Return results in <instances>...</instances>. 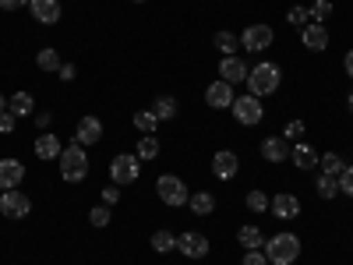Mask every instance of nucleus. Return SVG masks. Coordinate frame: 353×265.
Instances as JSON below:
<instances>
[{"mask_svg":"<svg viewBox=\"0 0 353 265\" xmlns=\"http://www.w3.org/2000/svg\"><path fill=\"white\" fill-rule=\"evenodd\" d=\"M265 258H269V265H293L301 258V237L297 233H276L265 241Z\"/></svg>","mask_w":353,"mask_h":265,"instance_id":"1","label":"nucleus"},{"mask_svg":"<svg viewBox=\"0 0 353 265\" xmlns=\"http://www.w3.org/2000/svg\"><path fill=\"white\" fill-rule=\"evenodd\" d=\"M279 81H283V71L272 64V61H261L258 68H251L248 71V88H251V96H272L276 88H279Z\"/></svg>","mask_w":353,"mask_h":265,"instance_id":"2","label":"nucleus"},{"mask_svg":"<svg viewBox=\"0 0 353 265\" xmlns=\"http://www.w3.org/2000/svg\"><path fill=\"white\" fill-rule=\"evenodd\" d=\"M61 177L68 184H81L88 177V156H85V145H68V149L61 153Z\"/></svg>","mask_w":353,"mask_h":265,"instance_id":"3","label":"nucleus"},{"mask_svg":"<svg viewBox=\"0 0 353 265\" xmlns=\"http://www.w3.org/2000/svg\"><path fill=\"white\" fill-rule=\"evenodd\" d=\"M156 191H159L163 205H170V209H181V205L191 202L188 184L181 181V177H173V173H163V177H159V181H156Z\"/></svg>","mask_w":353,"mask_h":265,"instance_id":"4","label":"nucleus"},{"mask_svg":"<svg viewBox=\"0 0 353 265\" xmlns=\"http://www.w3.org/2000/svg\"><path fill=\"white\" fill-rule=\"evenodd\" d=\"M138 173H141V159L131 156V153H121V156H113L110 163V177H113V184H134L138 181Z\"/></svg>","mask_w":353,"mask_h":265,"instance_id":"5","label":"nucleus"},{"mask_svg":"<svg viewBox=\"0 0 353 265\" xmlns=\"http://www.w3.org/2000/svg\"><path fill=\"white\" fill-rule=\"evenodd\" d=\"M233 117H237V121L244 124V128H254V124H261V117H265V106H261V99L258 96H237L233 99Z\"/></svg>","mask_w":353,"mask_h":265,"instance_id":"6","label":"nucleus"},{"mask_svg":"<svg viewBox=\"0 0 353 265\" xmlns=\"http://www.w3.org/2000/svg\"><path fill=\"white\" fill-rule=\"evenodd\" d=\"M272 39H276V32L265 21H254V25H248L244 32H241V46L248 50V53H261V50H269L272 46Z\"/></svg>","mask_w":353,"mask_h":265,"instance_id":"7","label":"nucleus"},{"mask_svg":"<svg viewBox=\"0 0 353 265\" xmlns=\"http://www.w3.org/2000/svg\"><path fill=\"white\" fill-rule=\"evenodd\" d=\"M0 213H4V219H25L32 213V202H28V195H21L18 188L0 191Z\"/></svg>","mask_w":353,"mask_h":265,"instance_id":"8","label":"nucleus"},{"mask_svg":"<svg viewBox=\"0 0 353 265\" xmlns=\"http://www.w3.org/2000/svg\"><path fill=\"white\" fill-rule=\"evenodd\" d=\"M176 251H181L184 258H205L209 255V237L198 233V230H188V233L176 237Z\"/></svg>","mask_w":353,"mask_h":265,"instance_id":"9","label":"nucleus"},{"mask_svg":"<svg viewBox=\"0 0 353 265\" xmlns=\"http://www.w3.org/2000/svg\"><path fill=\"white\" fill-rule=\"evenodd\" d=\"M301 43H304V50H311V53L329 50V28L321 25V21H307V25L301 28Z\"/></svg>","mask_w":353,"mask_h":265,"instance_id":"10","label":"nucleus"},{"mask_svg":"<svg viewBox=\"0 0 353 265\" xmlns=\"http://www.w3.org/2000/svg\"><path fill=\"white\" fill-rule=\"evenodd\" d=\"M205 99H209V106H212V110H230L237 96H233V85L219 78V81H212L209 88H205Z\"/></svg>","mask_w":353,"mask_h":265,"instance_id":"11","label":"nucleus"},{"mask_svg":"<svg viewBox=\"0 0 353 265\" xmlns=\"http://www.w3.org/2000/svg\"><path fill=\"white\" fill-rule=\"evenodd\" d=\"M237 170H241V159H237V153L219 149V153L212 156V173L219 177V181H233V177H237Z\"/></svg>","mask_w":353,"mask_h":265,"instance_id":"12","label":"nucleus"},{"mask_svg":"<svg viewBox=\"0 0 353 265\" xmlns=\"http://www.w3.org/2000/svg\"><path fill=\"white\" fill-rule=\"evenodd\" d=\"M269 209L276 213V219H297V216H301V198L290 195V191H283V195H276V198L269 202Z\"/></svg>","mask_w":353,"mask_h":265,"instance_id":"13","label":"nucleus"},{"mask_svg":"<svg viewBox=\"0 0 353 265\" xmlns=\"http://www.w3.org/2000/svg\"><path fill=\"white\" fill-rule=\"evenodd\" d=\"M21 181H25V163L0 159V191H14Z\"/></svg>","mask_w":353,"mask_h":265,"instance_id":"14","label":"nucleus"},{"mask_svg":"<svg viewBox=\"0 0 353 265\" xmlns=\"http://www.w3.org/2000/svg\"><path fill=\"white\" fill-rule=\"evenodd\" d=\"M248 71H251V68L241 61L237 53H233V57H223V64H219V78H223V81H230V85L248 81Z\"/></svg>","mask_w":353,"mask_h":265,"instance_id":"15","label":"nucleus"},{"mask_svg":"<svg viewBox=\"0 0 353 265\" xmlns=\"http://www.w3.org/2000/svg\"><path fill=\"white\" fill-rule=\"evenodd\" d=\"M103 138V121L99 117H81L78 128H74V141L78 145H96Z\"/></svg>","mask_w":353,"mask_h":265,"instance_id":"16","label":"nucleus"},{"mask_svg":"<svg viewBox=\"0 0 353 265\" xmlns=\"http://www.w3.org/2000/svg\"><path fill=\"white\" fill-rule=\"evenodd\" d=\"M261 156L269 159V163H286V159H290V141H286L283 135L265 138V141H261Z\"/></svg>","mask_w":353,"mask_h":265,"instance_id":"17","label":"nucleus"},{"mask_svg":"<svg viewBox=\"0 0 353 265\" xmlns=\"http://www.w3.org/2000/svg\"><path fill=\"white\" fill-rule=\"evenodd\" d=\"M28 11H32V18L39 25H57L61 21V4H57V0H32Z\"/></svg>","mask_w":353,"mask_h":265,"instance_id":"18","label":"nucleus"},{"mask_svg":"<svg viewBox=\"0 0 353 265\" xmlns=\"http://www.w3.org/2000/svg\"><path fill=\"white\" fill-rule=\"evenodd\" d=\"M61 153H64V145L57 135H50V131L36 135V156L39 159H61Z\"/></svg>","mask_w":353,"mask_h":265,"instance_id":"19","label":"nucleus"},{"mask_svg":"<svg viewBox=\"0 0 353 265\" xmlns=\"http://www.w3.org/2000/svg\"><path fill=\"white\" fill-rule=\"evenodd\" d=\"M290 163L297 170H314L318 166V153L311 149L307 141H301V145H293V149H290Z\"/></svg>","mask_w":353,"mask_h":265,"instance_id":"20","label":"nucleus"},{"mask_svg":"<svg viewBox=\"0 0 353 265\" xmlns=\"http://www.w3.org/2000/svg\"><path fill=\"white\" fill-rule=\"evenodd\" d=\"M8 110H11L14 117H32V113H36V99L28 96V92H14V96L8 99Z\"/></svg>","mask_w":353,"mask_h":265,"instance_id":"21","label":"nucleus"},{"mask_svg":"<svg viewBox=\"0 0 353 265\" xmlns=\"http://www.w3.org/2000/svg\"><path fill=\"white\" fill-rule=\"evenodd\" d=\"M188 205H191L194 216H209V213L216 209V195H212V191H194Z\"/></svg>","mask_w":353,"mask_h":265,"instance_id":"22","label":"nucleus"},{"mask_svg":"<svg viewBox=\"0 0 353 265\" xmlns=\"http://www.w3.org/2000/svg\"><path fill=\"white\" fill-rule=\"evenodd\" d=\"M314 191H318V198H336L339 195V177H332V173H321L318 170V181H314Z\"/></svg>","mask_w":353,"mask_h":265,"instance_id":"23","label":"nucleus"},{"mask_svg":"<svg viewBox=\"0 0 353 265\" xmlns=\"http://www.w3.org/2000/svg\"><path fill=\"white\" fill-rule=\"evenodd\" d=\"M237 241H241V248H248V251H254V248H265L261 230H258V226H251V223L237 230Z\"/></svg>","mask_w":353,"mask_h":265,"instance_id":"24","label":"nucleus"},{"mask_svg":"<svg viewBox=\"0 0 353 265\" xmlns=\"http://www.w3.org/2000/svg\"><path fill=\"white\" fill-rule=\"evenodd\" d=\"M149 110L159 117V121H173V117H176V110H181V106H176V99H173V96H159V99H156Z\"/></svg>","mask_w":353,"mask_h":265,"instance_id":"25","label":"nucleus"},{"mask_svg":"<svg viewBox=\"0 0 353 265\" xmlns=\"http://www.w3.org/2000/svg\"><path fill=\"white\" fill-rule=\"evenodd\" d=\"M134 156H138L141 163H145V159H156V156H159V138H156V135H141Z\"/></svg>","mask_w":353,"mask_h":265,"instance_id":"26","label":"nucleus"},{"mask_svg":"<svg viewBox=\"0 0 353 265\" xmlns=\"http://www.w3.org/2000/svg\"><path fill=\"white\" fill-rule=\"evenodd\" d=\"M134 128H138L141 135H152V131L159 128V117H156L152 110H138V113H134Z\"/></svg>","mask_w":353,"mask_h":265,"instance_id":"27","label":"nucleus"},{"mask_svg":"<svg viewBox=\"0 0 353 265\" xmlns=\"http://www.w3.org/2000/svg\"><path fill=\"white\" fill-rule=\"evenodd\" d=\"M36 64H39V71H61V53H57L53 46H46V50H39Z\"/></svg>","mask_w":353,"mask_h":265,"instance_id":"28","label":"nucleus"},{"mask_svg":"<svg viewBox=\"0 0 353 265\" xmlns=\"http://www.w3.org/2000/svg\"><path fill=\"white\" fill-rule=\"evenodd\" d=\"M212 46L223 50V57H233V50L241 46V39L233 36V32H216V36H212Z\"/></svg>","mask_w":353,"mask_h":265,"instance_id":"29","label":"nucleus"},{"mask_svg":"<svg viewBox=\"0 0 353 265\" xmlns=\"http://www.w3.org/2000/svg\"><path fill=\"white\" fill-rule=\"evenodd\" d=\"M318 166H321V173H332V177H339L343 170H346V163L336 156V153H325V156H318Z\"/></svg>","mask_w":353,"mask_h":265,"instance_id":"30","label":"nucleus"},{"mask_svg":"<svg viewBox=\"0 0 353 265\" xmlns=\"http://www.w3.org/2000/svg\"><path fill=\"white\" fill-rule=\"evenodd\" d=\"M152 248H156L159 255H166V251L176 248V237H173L170 230H156V233H152Z\"/></svg>","mask_w":353,"mask_h":265,"instance_id":"31","label":"nucleus"},{"mask_svg":"<svg viewBox=\"0 0 353 265\" xmlns=\"http://www.w3.org/2000/svg\"><path fill=\"white\" fill-rule=\"evenodd\" d=\"M307 14H311V21H325V18H332V0H314V4L307 8Z\"/></svg>","mask_w":353,"mask_h":265,"instance_id":"32","label":"nucleus"},{"mask_svg":"<svg viewBox=\"0 0 353 265\" xmlns=\"http://www.w3.org/2000/svg\"><path fill=\"white\" fill-rule=\"evenodd\" d=\"M286 21H290V25H297V28H304V25L311 21V14H307V8H301V4H293V8L286 11Z\"/></svg>","mask_w":353,"mask_h":265,"instance_id":"33","label":"nucleus"},{"mask_svg":"<svg viewBox=\"0 0 353 265\" xmlns=\"http://www.w3.org/2000/svg\"><path fill=\"white\" fill-rule=\"evenodd\" d=\"M88 223H92V226H110V205H96V209L92 213H88Z\"/></svg>","mask_w":353,"mask_h":265,"instance_id":"34","label":"nucleus"},{"mask_svg":"<svg viewBox=\"0 0 353 265\" xmlns=\"http://www.w3.org/2000/svg\"><path fill=\"white\" fill-rule=\"evenodd\" d=\"M248 209H251V213H265V209H269V198H265V191H248Z\"/></svg>","mask_w":353,"mask_h":265,"instance_id":"35","label":"nucleus"},{"mask_svg":"<svg viewBox=\"0 0 353 265\" xmlns=\"http://www.w3.org/2000/svg\"><path fill=\"white\" fill-rule=\"evenodd\" d=\"M339 195L353 198V166H346V170L339 173Z\"/></svg>","mask_w":353,"mask_h":265,"instance_id":"36","label":"nucleus"},{"mask_svg":"<svg viewBox=\"0 0 353 265\" xmlns=\"http://www.w3.org/2000/svg\"><path fill=\"white\" fill-rule=\"evenodd\" d=\"M241 265H269V258H265V251H261V248H254V251H244Z\"/></svg>","mask_w":353,"mask_h":265,"instance_id":"37","label":"nucleus"},{"mask_svg":"<svg viewBox=\"0 0 353 265\" xmlns=\"http://www.w3.org/2000/svg\"><path fill=\"white\" fill-rule=\"evenodd\" d=\"M304 135V121H290L286 128H283V138L286 141H293V138H301Z\"/></svg>","mask_w":353,"mask_h":265,"instance_id":"38","label":"nucleus"},{"mask_svg":"<svg viewBox=\"0 0 353 265\" xmlns=\"http://www.w3.org/2000/svg\"><path fill=\"white\" fill-rule=\"evenodd\" d=\"M14 121H18V117H14L11 110L0 113V135H11V131H14Z\"/></svg>","mask_w":353,"mask_h":265,"instance_id":"39","label":"nucleus"},{"mask_svg":"<svg viewBox=\"0 0 353 265\" xmlns=\"http://www.w3.org/2000/svg\"><path fill=\"white\" fill-rule=\"evenodd\" d=\"M117 198H121V184H110V188H103V205H113Z\"/></svg>","mask_w":353,"mask_h":265,"instance_id":"40","label":"nucleus"},{"mask_svg":"<svg viewBox=\"0 0 353 265\" xmlns=\"http://www.w3.org/2000/svg\"><path fill=\"white\" fill-rule=\"evenodd\" d=\"M32 0H0V8L4 11H18V8H28Z\"/></svg>","mask_w":353,"mask_h":265,"instance_id":"41","label":"nucleus"},{"mask_svg":"<svg viewBox=\"0 0 353 265\" xmlns=\"http://www.w3.org/2000/svg\"><path fill=\"white\" fill-rule=\"evenodd\" d=\"M57 75H61L64 81H74V78H78V68H74V64H61V71H57Z\"/></svg>","mask_w":353,"mask_h":265,"instance_id":"42","label":"nucleus"},{"mask_svg":"<svg viewBox=\"0 0 353 265\" xmlns=\"http://www.w3.org/2000/svg\"><path fill=\"white\" fill-rule=\"evenodd\" d=\"M50 121H53V117H50L46 110H39V113H36V128H39V131H46V128H50Z\"/></svg>","mask_w":353,"mask_h":265,"instance_id":"43","label":"nucleus"},{"mask_svg":"<svg viewBox=\"0 0 353 265\" xmlns=\"http://www.w3.org/2000/svg\"><path fill=\"white\" fill-rule=\"evenodd\" d=\"M346 75H350V78H353V50H350V53H346Z\"/></svg>","mask_w":353,"mask_h":265,"instance_id":"44","label":"nucleus"},{"mask_svg":"<svg viewBox=\"0 0 353 265\" xmlns=\"http://www.w3.org/2000/svg\"><path fill=\"white\" fill-rule=\"evenodd\" d=\"M346 106H350V113H353V88H350V96H346Z\"/></svg>","mask_w":353,"mask_h":265,"instance_id":"45","label":"nucleus"},{"mask_svg":"<svg viewBox=\"0 0 353 265\" xmlns=\"http://www.w3.org/2000/svg\"><path fill=\"white\" fill-rule=\"evenodd\" d=\"M4 110H8V99H4V96H0V113H4Z\"/></svg>","mask_w":353,"mask_h":265,"instance_id":"46","label":"nucleus"},{"mask_svg":"<svg viewBox=\"0 0 353 265\" xmlns=\"http://www.w3.org/2000/svg\"><path fill=\"white\" fill-rule=\"evenodd\" d=\"M134 4H145V0H134Z\"/></svg>","mask_w":353,"mask_h":265,"instance_id":"47","label":"nucleus"}]
</instances>
